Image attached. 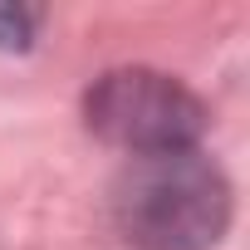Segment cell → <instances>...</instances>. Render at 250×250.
Instances as JSON below:
<instances>
[{"label": "cell", "mask_w": 250, "mask_h": 250, "mask_svg": "<svg viewBox=\"0 0 250 250\" xmlns=\"http://www.w3.org/2000/svg\"><path fill=\"white\" fill-rule=\"evenodd\" d=\"M40 10L35 5H0V49L5 54H25L40 35Z\"/></svg>", "instance_id": "3"}, {"label": "cell", "mask_w": 250, "mask_h": 250, "mask_svg": "<svg viewBox=\"0 0 250 250\" xmlns=\"http://www.w3.org/2000/svg\"><path fill=\"white\" fill-rule=\"evenodd\" d=\"M230 216V182L201 147L133 157L113 182V226L128 250H216Z\"/></svg>", "instance_id": "1"}, {"label": "cell", "mask_w": 250, "mask_h": 250, "mask_svg": "<svg viewBox=\"0 0 250 250\" xmlns=\"http://www.w3.org/2000/svg\"><path fill=\"white\" fill-rule=\"evenodd\" d=\"M83 123L88 133L128 157H167V152H196L206 138V103L162 69L123 64L93 79L83 93Z\"/></svg>", "instance_id": "2"}]
</instances>
